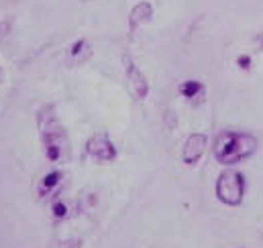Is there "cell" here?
Segmentation results:
<instances>
[{"label":"cell","mask_w":263,"mask_h":248,"mask_svg":"<svg viewBox=\"0 0 263 248\" xmlns=\"http://www.w3.org/2000/svg\"><path fill=\"white\" fill-rule=\"evenodd\" d=\"M53 216L60 218V220L67 216V205L64 201H55V203H53Z\"/></svg>","instance_id":"obj_10"},{"label":"cell","mask_w":263,"mask_h":248,"mask_svg":"<svg viewBox=\"0 0 263 248\" xmlns=\"http://www.w3.org/2000/svg\"><path fill=\"white\" fill-rule=\"evenodd\" d=\"M0 79H2V69H0Z\"/></svg>","instance_id":"obj_12"},{"label":"cell","mask_w":263,"mask_h":248,"mask_svg":"<svg viewBox=\"0 0 263 248\" xmlns=\"http://www.w3.org/2000/svg\"><path fill=\"white\" fill-rule=\"evenodd\" d=\"M180 94L184 96V98H188V100H196V98H202V94H204V86L196 81V79H188V81H184L182 86H180Z\"/></svg>","instance_id":"obj_9"},{"label":"cell","mask_w":263,"mask_h":248,"mask_svg":"<svg viewBox=\"0 0 263 248\" xmlns=\"http://www.w3.org/2000/svg\"><path fill=\"white\" fill-rule=\"evenodd\" d=\"M86 155L98 163H112L119 157L117 147L106 132H96L90 136V140L86 142Z\"/></svg>","instance_id":"obj_4"},{"label":"cell","mask_w":263,"mask_h":248,"mask_svg":"<svg viewBox=\"0 0 263 248\" xmlns=\"http://www.w3.org/2000/svg\"><path fill=\"white\" fill-rule=\"evenodd\" d=\"M257 149V138L249 132L222 130L214 140V157L222 165H235L249 159Z\"/></svg>","instance_id":"obj_2"},{"label":"cell","mask_w":263,"mask_h":248,"mask_svg":"<svg viewBox=\"0 0 263 248\" xmlns=\"http://www.w3.org/2000/svg\"><path fill=\"white\" fill-rule=\"evenodd\" d=\"M37 124H39V134H41V142L45 149V157L51 163H66L71 157V147H69L66 128L55 116V108L53 106L41 108L37 114Z\"/></svg>","instance_id":"obj_1"},{"label":"cell","mask_w":263,"mask_h":248,"mask_svg":"<svg viewBox=\"0 0 263 248\" xmlns=\"http://www.w3.org/2000/svg\"><path fill=\"white\" fill-rule=\"evenodd\" d=\"M239 63H241V67L247 69V67L251 65V59H249V55H241V57H239Z\"/></svg>","instance_id":"obj_11"},{"label":"cell","mask_w":263,"mask_h":248,"mask_svg":"<svg viewBox=\"0 0 263 248\" xmlns=\"http://www.w3.org/2000/svg\"><path fill=\"white\" fill-rule=\"evenodd\" d=\"M125 71H127V81H129V90L137 100H145L149 94V84L147 77L143 75V71L137 67V63L133 61L129 55H125Z\"/></svg>","instance_id":"obj_5"},{"label":"cell","mask_w":263,"mask_h":248,"mask_svg":"<svg viewBox=\"0 0 263 248\" xmlns=\"http://www.w3.org/2000/svg\"><path fill=\"white\" fill-rule=\"evenodd\" d=\"M62 181H64V173L62 171H49V173H45L43 179L39 181V195L41 197H47V195L55 193Z\"/></svg>","instance_id":"obj_8"},{"label":"cell","mask_w":263,"mask_h":248,"mask_svg":"<svg viewBox=\"0 0 263 248\" xmlns=\"http://www.w3.org/2000/svg\"><path fill=\"white\" fill-rule=\"evenodd\" d=\"M206 142H208L206 134H202V132L190 134L186 138V142H184V149H182V161L186 165H196L198 161L202 159L204 151H206Z\"/></svg>","instance_id":"obj_6"},{"label":"cell","mask_w":263,"mask_h":248,"mask_svg":"<svg viewBox=\"0 0 263 248\" xmlns=\"http://www.w3.org/2000/svg\"><path fill=\"white\" fill-rule=\"evenodd\" d=\"M151 18H153V6H151V2H147V0L139 2L131 10V18H129V29H131V33H135V29H137L139 25L149 23Z\"/></svg>","instance_id":"obj_7"},{"label":"cell","mask_w":263,"mask_h":248,"mask_svg":"<svg viewBox=\"0 0 263 248\" xmlns=\"http://www.w3.org/2000/svg\"><path fill=\"white\" fill-rule=\"evenodd\" d=\"M245 177L239 171H222L216 181V197L227 205H239L245 197Z\"/></svg>","instance_id":"obj_3"}]
</instances>
